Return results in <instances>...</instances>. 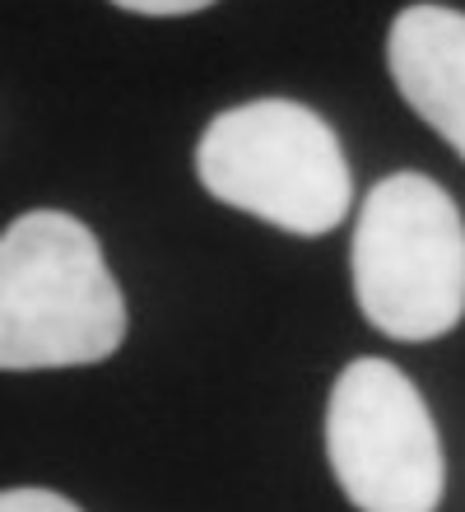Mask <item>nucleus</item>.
<instances>
[{"mask_svg":"<svg viewBox=\"0 0 465 512\" xmlns=\"http://www.w3.org/2000/svg\"><path fill=\"white\" fill-rule=\"evenodd\" d=\"M126 340V298L103 247L66 210H28L0 233V368L103 364Z\"/></svg>","mask_w":465,"mask_h":512,"instance_id":"1","label":"nucleus"},{"mask_svg":"<svg viewBox=\"0 0 465 512\" xmlns=\"http://www.w3.org/2000/svg\"><path fill=\"white\" fill-rule=\"evenodd\" d=\"M196 177L214 201L298 238H321L349 215L340 135L298 98H252L219 112L196 145Z\"/></svg>","mask_w":465,"mask_h":512,"instance_id":"2","label":"nucleus"},{"mask_svg":"<svg viewBox=\"0 0 465 512\" xmlns=\"http://www.w3.org/2000/svg\"><path fill=\"white\" fill-rule=\"evenodd\" d=\"M354 294L391 340H438L465 317V219L428 173L372 182L354 224Z\"/></svg>","mask_w":465,"mask_h":512,"instance_id":"3","label":"nucleus"},{"mask_svg":"<svg viewBox=\"0 0 465 512\" xmlns=\"http://www.w3.org/2000/svg\"><path fill=\"white\" fill-rule=\"evenodd\" d=\"M326 457L359 512H438L447 489L438 424L396 364L354 359L326 401Z\"/></svg>","mask_w":465,"mask_h":512,"instance_id":"4","label":"nucleus"},{"mask_svg":"<svg viewBox=\"0 0 465 512\" xmlns=\"http://www.w3.org/2000/svg\"><path fill=\"white\" fill-rule=\"evenodd\" d=\"M386 61L400 98L465 159V14L447 5L400 10Z\"/></svg>","mask_w":465,"mask_h":512,"instance_id":"5","label":"nucleus"},{"mask_svg":"<svg viewBox=\"0 0 465 512\" xmlns=\"http://www.w3.org/2000/svg\"><path fill=\"white\" fill-rule=\"evenodd\" d=\"M0 512H84L70 499L52 494V489H5L0 494Z\"/></svg>","mask_w":465,"mask_h":512,"instance_id":"6","label":"nucleus"},{"mask_svg":"<svg viewBox=\"0 0 465 512\" xmlns=\"http://www.w3.org/2000/svg\"><path fill=\"white\" fill-rule=\"evenodd\" d=\"M121 10H135V14H196L214 0H112Z\"/></svg>","mask_w":465,"mask_h":512,"instance_id":"7","label":"nucleus"}]
</instances>
